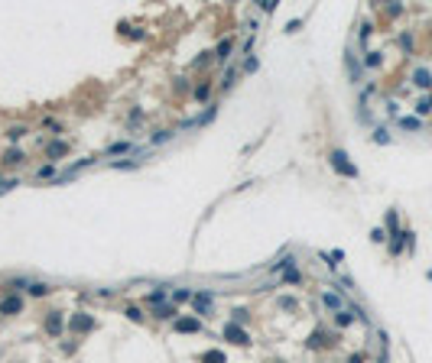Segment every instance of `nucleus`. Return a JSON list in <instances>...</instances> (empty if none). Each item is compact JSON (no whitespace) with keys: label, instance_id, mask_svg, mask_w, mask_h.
<instances>
[{"label":"nucleus","instance_id":"1","mask_svg":"<svg viewBox=\"0 0 432 363\" xmlns=\"http://www.w3.org/2000/svg\"><path fill=\"white\" fill-rule=\"evenodd\" d=\"M331 165H335V169L341 172V175L358 178V169H354V165L348 163V153H345V149H335V153H331Z\"/></svg>","mask_w":432,"mask_h":363},{"label":"nucleus","instance_id":"2","mask_svg":"<svg viewBox=\"0 0 432 363\" xmlns=\"http://www.w3.org/2000/svg\"><path fill=\"white\" fill-rule=\"evenodd\" d=\"M16 311H23V298L20 295H7L0 301V315H16Z\"/></svg>","mask_w":432,"mask_h":363},{"label":"nucleus","instance_id":"3","mask_svg":"<svg viewBox=\"0 0 432 363\" xmlns=\"http://www.w3.org/2000/svg\"><path fill=\"white\" fill-rule=\"evenodd\" d=\"M224 337H228L231 344H241V347H247V344H251V337H247V334H244L237 325H228V328H224Z\"/></svg>","mask_w":432,"mask_h":363},{"label":"nucleus","instance_id":"4","mask_svg":"<svg viewBox=\"0 0 432 363\" xmlns=\"http://www.w3.org/2000/svg\"><path fill=\"white\" fill-rule=\"evenodd\" d=\"M176 331L195 334V331H202V321H198V318H179V321H176Z\"/></svg>","mask_w":432,"mask_h":363},{"label":"nucleus","instance_id":"5","mask_svg":"<svg viewBox=\"0 0 432 363\" xmlns=\"http://www.w3.org/2000/svg\"><path fill=\"white\" fill-rule=\"evenodd\" d=\"M91 328H95V321H91L88 315H75V318H72V331H91Z\"/></svg>","mask_w":432,"mask_h":363},{"label":"nucleus","instance_id":"6","mask_svg":"<svg viewBox=\"0 0 432 363\" xmlns=\"http://www.w3.org/2000/svg\"><path fill=\"white\" fill-rule=\"evenodd\" d=\"M322 301L328 305V308H335V311L341 308V295H335V292H325V295H322Z\"/></svg>","mask_w":432,"mask_h":363},{"label":"nucleus","instance_id":"7","mask_svg":"<svg viewBox=\"0 0 432 363\" xmlns=\"http://www.w3.org/2000/svg\"><path fill=\"white\" fill-rule=\"evenodd\" d=\"M413 78H416V85H419V88H432V78H429V71H426V68H419Z\"/></svg>","mask_w":432,"mask_h":363},{"label":"nucleus","instance_id":"8","mask_svg":"<svg viewBox=\"0 0 432 363\" xmlns=\"http://www.w3.org/2000/svg\"><path fill=\"white\" fill-rule=\"evenodd\" d=\"M192 298H195L198 311H208V308H212V295H192Z\"/></svg>","mask_w":432,"mask_h":363},{"label":"nucleus","instance_id":"9","mask_svg":"<svg viewBox=\"0 0 432 363\" xmlns=\"http://www.w3.org/2000/svg\"><path fill=\"white\" fill-rule=\"evenodd\" d=\"M202 363H224V354H218V350H212V354H205Z\"/></svg>","mask_w":432,"mask_h":363},{"label":"nucleus","instance_id":"10","mask_svg":"<svg viewBox=\"0 0 432 363\" xmlns=\"http://www.w3.org/2000/svg\"><path fill=\"white\" fill-rule=\"evenodd\" d=\"M231 49H234V42H231V39H224V42L218 46V59H228V52H231Z\"/></svg>","mask_w":432,"mask_h":363},{"label":"nucleus","instance_id":"11","mask_svg":"<svg viewBox=\"0 0 432 363\" xmlns=\"http://www.w3.org/2000/svg\"><path fill=\"white\" fill-rule=\"evenodd\" d=\"M189 298H192L189 289H176V292H173V301H189Z\"/></svg>","mask_w":432,"mask_h":363},{"label":"nucleus","instance_id":"12","mask_svg":"<svg viewBox=\"0 0 432 363\" xmlns=\"http://www.w3.org/2000/svg\"><path fill=\"white\" fill-rule=\"evenodd\" d=\"M400 124L406 127V130H419V120H416V117H403Z\"/></svg>","mask_w":432,"mask_h":363},{"label":"nucleus","instance_id":"13","mask_svg":"<svg viewBox=\"0 0 432 363\" xmlns=\"http://www.w3.org/2000/svg\"><path fill=\"white\" fill-rule=\"evenodd\" d=\"M49 331H52V334H59V331H62V321H59V315H52V318H49Z\"/></svg>","mask_w":432,"mask_h":363},{"label":"nucleus","instance_id":"14","mask_svg":"<svg viewBox=\"0 0 432 363\" xmlns=\"http://www.w3.org/2000/svg\"><path fill=\"white\" fill-rule=\"evenodd\" d=\"M208 94H212V88H208V85L195 88V98H198V100H208Z\"/></svg>","mask_w":432,"mask_h":363},{"label":"nucleus","instance_id":"15","mask_svg":"<svg viewBox=\"0 0 432 363\" xmlns=\"http://www.w3.org/2000/svg\"><path fill=\"white\" fill-rule=\"evenodd\" d=\"M351 318H354V311H341V315H338V325H341V328L351 325Z\"/></svg>","mask_w":432,"mask_h":363},{"label":"nucleus","instance_id":"16","mask_svg":"<svg viewBox=\"0 0 432 363\" xmlns=\"http://www.w3.org/2000/svg\"><path fill=\"white\" fill-rule=\"evenodd\" d=\"M130 149H134V146H130V143H117V146H110L108 153H130Z\"/></svg>","mask_w":432,"mask_h":363},{"label":"nucleus","instance_id":"17","mask_svg":"<svg viewBox=\"0 0 432 363\" xmlns=\"http://www.w3.org/2000/svg\"><path fill=\"white\" fill-rule=\"evenodd\" d=\"M65 153V143H52V146H49V156H62Z\"/></svg>","mask_w":432,"mask_h":363},{"label":"nucleus","instance_id":"18","mask_svg":"<svg viewBox=\"0 0 432 363\" xmlns=\"http://www.w3.org/2000/svg\"><path fill=\"white\" fill-rule=\"evenodd\" d=\"M30 292H33V295H46V292H49V286H42V282H36V286H30Z\"/></svg>","mask_w":432,"mask_h":363},{"label":"nucleus","instance_id":"19","mask_svg":"<svg viewBox=\"0 0 432 363\" xmlns=\"http://www.w3.org/2000/svg\"><path fill=\"white\" fill-rule=\"evenodd\" d=\"M52 175H55L52 165H42V169H39V178H52Z\"/></svg>","mask_w":432,"mask_h":363},{"label":"nucleus","instance_id":"20","mask_svg":"<svg viewBox=\"0 0 432 363\" xmlns=\"http://www.w3.org/2000/svg\"><path fill=\"white\" fill-rule=\"evenodd\" d=\"M127 315H130V321H143V315H140V308H127Z\"/></svg>","mask_w":432,"mask_h":363},{"label":"nucleus","instance_id":"21","mask_svg":"<svg viewBox=\"0 0 432 363\" xmlns=\"http://www.w3.org/2000/svg\"><path fill=\"white\" fill-rule=\"evenodd\" d=\"M163 298H166V292H149V301H153V305H159Z\"/></svg>","mask_w":432,"mask_h":363},{"label":"nucleus","instance_id":"22","mask_svg":"<svg viewBox=\"0 0 432 363\" xmlns=\"http://www.w3.org/2000/svg\"><path fill=\"white\" fill-rule=\"evenodd\" d=\"M348 363H364V357H361V354H354V357H351V360H348Z\"/></svg>","mask_w":432,"mask_h":363}]
</instances>
